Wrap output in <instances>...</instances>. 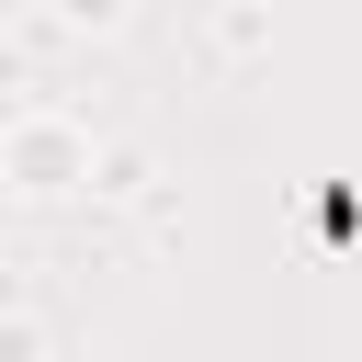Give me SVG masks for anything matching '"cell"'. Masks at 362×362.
I'll list each match as a JSON object with an SVG mask.
<instances>
[{"label":"cell","mask_w":362,"mask_h":362,"mask_svg":"<svg viewBox=\"0 0 362 362\" xmlns=\"http://www.w3.org/2000/svg\"><path fill=\"white\" fill-rule=\"evenodd\" d=\"M57 11H68V23H113L124 0H57Z\"/></svg>","instance_id":"obj_1"}]
</instances>
